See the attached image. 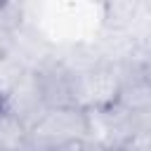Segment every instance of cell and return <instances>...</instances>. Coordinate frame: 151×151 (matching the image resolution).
Returning a JSON list of instances; mask_svg holds the SVG:
<instances>
[{
	"label": "cell",
	"instance_id": "obj_6",
	"mask_svg": "<svg viewBox=\"0 0 151 151\" xmlns=\"http://www.w3.org/2000/svg\"><path fill=\"white\" fill-rule=\"evenodd\" d=\"M28 68H31V64L26 61V57L17 54L14 47L0 59V101H2V97L28 73Z\"/></svg>",
	"mask_w": 151,
	"mask_h": 151
},
{
	"label": "cell",
	"instance_id": "obj_4",
	"mask_svg": "<svg viewBox=\"0 0 151 151\" xmlns=\"http://www.w3.org/2000/svg\"><path fill=\"white\" fill-rule=\"evenodd\" d=\"M33 73H35V80H38V87L47 109L76 106L73 92H71V73L54 57H45L38 64H33Z\"/></svg>",
	"mask_w": 151,
	"mask_h": 151
},
{
	"label": "cell",
	"instance_id": "obj_3",
	"mask_svg": "<svg viewBox=\"0 0 151 151\" xmlns=\"http://www.w3.org/2000/svg\"><path fill=\"white\" fill-rule=\"evenodd\" d=\"M0 111H7L14 118H19L28 130L42 118V113L47 111V106L42 101V94H40V87H38L33 68H28V73L2 97Z\"/></svg>",
	"mask_w": 151,
	"mask_h": 151
},
{
	"label": "cell",
	"instance_id": "obj_8",
	"mask_svg": "<svg viewBox=\"0 0 151 151\" xmlns=\"http://www.w3.org/2000/svg\"><path fill=\"white\" fill-rule=\"evenodd\" d=\"M125 33H127L137 45H144V40H146L149 33H151V12H149L144 5H139V7L134 9L130 24L125 26Z\"/></svg>",
	"mask_w": 151,
	"mask_h": 151
},
{
	"label": "cell",
	"instance_id": "obj_1",
	"mask_svg": "<svg viewBox=\"0 0 151 151\" xmlns=\"http://www.w3.org/2000/svg\"><path fill=\"white\" fill-rule=\"evenodd\" d=\"M87 113L78 106H57L47 109L42 118L28 130V151H38L64 142H87Z\"/></svg>",
	"mask_w": 151,
	"mask_h": 151
},
{
	"label": "cell",
	"instance_id": "obj_11",
	"mask_svg": "<svg viewBox=\"0 0 151 151\" xmlns=\"http://www.w3.org/2000/svg\"><path fill=\"white\" fill-rule=\"evenodd\" d=\"M5 54H7V52H2V50H0V59H2V57H5Z\"/></svg>",
	"mask_w": 151,
	"mask_h": 151
},
{
	"label": "cell",
	"instance_id": "obj_9",
	"mask_svg": "<svg viewBox=\"0 0 151 151\" xmlns=\"http://www.w3.org/2000/svg\"><path fill=\"white\" fill-rule=\"evenodd\" d=\"M85 142H64V144H54V146H45L38 151H83Z\"/></svg>",
	"mask_w": 151,
	"mask_h": 151
},
{
	"label": "cell",
	"instance_id": "obj_7",
	"mask_svg": "<svg viewBox=\"0 0 151 151\" xmlns=\"http://www.w3.org/2000/svg\"><path fill=\"white\" fill-rule=\"evenodd\" d=\"M137 7L134 0H104V28L125 31Z\"/></svg>",
	"mask_w": 151,
	"mask_h": 151
},
{
	"label": "cell",
	"instance_id": "obj_2",
	"mask_svg": "<svg viewBox=\"0 0 151 151\" xmlns=\"http://www.w3.org/2000/svg\"><path fill=\"white\" fill-rule=\"evenodd\" d=\"M120 90V73L118 64L101 61L90 71L71 73V92L73 104L83 111L87 109H104L118 101Z\"/></svg>",
	"mask_w": 151,
	"mask_h": 151
},
{
	"label": "cell",
	"instance_id": "obj_5",
	"mask_svg": "<svg viewBox=\"0 0 151 151\" xmlns=\"http://www.w3.org/2000/svg\"><path fill=\"white\" fill-rule=\"evenodd\" d=\"M0 151H28V127L7 111H0Z\"/></svg>",
	"mask_w": 151,
	"mask_h": 151
},
{
	"label": "cell",
	"instance_id": "obj_10",
	"mask_svg": "<svg viewBox=\"0 0 151 151\" xmlns=\"http://www.w3.org/2000/svg\"><path fill=\"white\" fill-rule=\"evenodd\" d=\"M134 2H137V5H142V2H146V0H134Z\"/></svg>",
	"mask_w": 151,
	"mask_h": 151
}]
</instances>
